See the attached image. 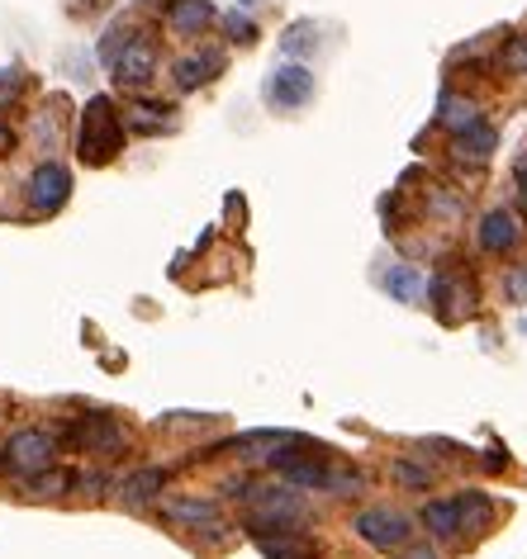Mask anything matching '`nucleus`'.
Segmentation results:
<instances>
[{
  "label": "nucleus",
  "instance_id": "nucleus-1",
  "mask_svg": "<svg viewBox=\"0 0 527 559\" xmlns=\"http://www.w3.org/2000/svg\"><path fill=\"white\" fill-rule=\"evenodd\" d=\"M124 147V119L115 100H105V95H95V100H86V109H81V138H77V157L86 166H109L119 157Z\"/></svg>",
  "mask_w": 527,
  "mask_h": 559
},
{
  "label": "nucleus",
  "instance_id": "nucleus-2",
  "mask_svg": "<svg viewBox=\"0 0 527 559\" xmlns=\"http://www.w3.org/2000/svg\"><path fill=\"white\" fill-rule=\"evenodd\" d=\"M52 460H58V437L38 427H24L0 445V474H10V479H34V474L52 469Z\"/></svg>",
  "mask_w": 527,
  "mask_h": 559
},
{
  "label": "nucleus",
  "instance_id": "nucleus-3",
  "mask_svg": "<svg viewBox=\"0 0 527 559\" xmlns=\"http://www.w3.org/2000/svg\"><path fill=\"white\" fill-rule=\"evenodd\" d=\"M247 502V531H271V526H295L304 516V498L295 488H243Z\"/></svg>",
  "mask_w": 527,
  "mask_h": 559
},
{
  "label": "nucleus",
  "instance_id": "nucleus-4",
  "mask_svg": "<svg viewBox=\"0 0 527 559\" xmlns=\"http://www.w3.org/2000/svg\"><path fill=\"white\" fill-rule=\"evenodd\" d=\"M58 437L81 455H115V451H124V441H129L115 417H67L58 427Z\"/></svg>",
  "mask_w": 527,
  "mask_h": 559
},
{
  "label": "nucleus",
  "instance_id": "nucleus-5",
  "mask_svg": "<svg viewBox=\"0 0 527 559\" xmlns=\"http://www.w3.org/2000/svg\"><path fill=\"white\" fill-rule=\"evenodd\" d=\"M352 531L371 545V550H405L409 536H413V522L395 508H366V512L352 516Z\"/></svg>",
  "mask_w": 527,
  "mask_h": 559
},
{
  "label": "nucleus",
  "instance_id": "nucleus-6",
  "mask_svg": "<svg viewBox=\"0 0 527 559\" xmlns=\"http://www.w3.org/2000/svg\"><path fill=\"white\" fill-rule=\"evenodd\" d=\"M285 484L295 488H318V493H362L366 488V474L362 469H338V465H324V460H300V465L281 469Z\"/></svg>",
  "mask_w": 527,
  "mask_h": 559
},
{
  "label": "nucleus",
  "instance_id": "nucleus-7",
  "mask_svg": "<svg viewBox=\"0 0 527 559\" xmlns=\"http://www.w3.org/2000/svg\"><path fill=\"white\" fill-rule=\"evenodd\" d=\"M24 194H30L34 214H58V209L67 204V194H72V176H67L62 162H44V166H34Z\"/></svg>",
  "mask_w": 527,
  "mask_h": 559
},
{
  "label": "nucleus",
  "instance_id": "nucleus-8",
  "mask_svg": "<svg viewBox=\"0 0 527 559\" xmlns=\"http://www.w3.org/2000/svg\"><path fill=\"white\" fill-rule=\"evenodd\" d=\"M267 100H271L276 109H300V105H309V100H314V72H309V67H300V62L276 67V72L267 76Z\"/></svg>",
  "mask_w": 527,
  "mask_h": 559
},
{
  "label": "nucleus",
  "instance_id": "nucleus-9",
  "mask_svg": "<svg viewBox=\"0 0 527 559\" xmlns=\"http://www.w3.org/2000/svg\"><path fill=\"white\" fill-rule=\"evenodd\" d=\"M257 550L267 559H318V540L300 536L295 526H271V531H253Z\"/></svg>",
  "mask_w": 527,
  "mask_h": 559
},
{
  "label": "nucleus",
  "instance_id": "nucleus-10",
  "mask_svg": "<svg viewBox=\"0 0 527 559\" xmlns=\"http://www.w3.org/2000/svg\"><path fill=\"white\" fill-rule=\"evenodd\" d=\"M166 522H181V526H204V531H224V512H219L214 498H166L162 502Z\"/></svg>",
  "mask_w": 527,
  "mask_h": 559
},
{
  "label": "nucleus",
  "instance_id": "nucleus-11",
  "mask_svg": "<svg viewBox=\"0 0 527 559\" xmlns=\"http://www.w3.org/2000/svg\"><path fill=\"white\" fill-rule=\"evenodd\" d=\"M219 72H224V52H219V48L186 52V58L172 67V76H176V91H200V86H210V81H214Z\"/></svg>",
  "mask_w": 527,
  "mask_h": 559
},
{
  "label": "nucleus",
  "instance_id": "nucleus-12",
  "mask_svg": "<svg viewBox=\"0 0 527 559\" xmlns=\"http://www.w3.org/2000/svg\"><path fill=\"white\" fill-rule=\"evenodd\" d=\"M152 72H157V52H152V44L138 34V44L115 62V81H119L124 91H143L148 81H152Z\"/></svg>",
  "mask_w": 527,
  "mask_h": 559
},
{
  "label": "nucleus",
  "instance_id": "nucleus-13",
  "mask_svg": "<svg viewBox=\"0 0 527 559\" xmlns=\"http://www.w3.org/2000/svg\"><path fill=\"white\" fill-rule=\"evenodd\" d=\"M214 20H219V15H214V5H210V0H176V5L166 10V29H172V34H181V38H196V34H204Z\"/></svg>",
  "mask_w": 527,
  "mask_h": 559
},
{
  "label": "nucleus",
  "instance_id": "nucleus-14",
  "mask_svg": "<svg viewBox=\"0 0 527 559\" xmlns=\"http://www.w3.org/2000/svg\"><path fill=\"white\" fill-rule=\"evenodd\" d=\"M166 488V469H157V465H148V469H133L129 479L119 484V498L129 502V508H148L152 498H157Z\"/></svg>",
  "mask_w": 527,
  "mask_h": 559
},
{
  "label": "nucleus",
  "instance_id": "nucleus-15",
  "mask_svg": "<svg viewBox=\"0 0 527 559\" xmlns=\"http://www.w3.org/2000/svg\"><path fill=\"white\" fill-rule=\"evenodd\" d=\"M513 242H518V218H513L508 209H490L480 223V247L499 257V251H508Z\"/></svg>",
  "mask_w": 527,
  "mask_h": 559
},
{
  "label": "nucleus",
  "instance_id": "nucleus-16",
  "mask_svg": "<svg viewBox=\"0 0 527 559\" xmlns=\"http://www.w3.org/2000/svg\"><path fill=\"white\" fill-rule=\"evenodd\" d=\"M419 522L428 526V536H433V540H456V536H461V516H456V502L452 498L447 502H428Z\"/></svg>",
  "mask_w": 527,
  "mask_h": 559
},
{
  "label": "nucleus",
  "instance_id": "nucleus-17",
  "mask_svg": "<svg viewBox=\"0 0 527 559\" xmlns=\"http://www.w3.org/2000/svg\"><path fill=\"white\" fill-rule=\"evenodd\" d=\"M452 502H456V516H461V536H466V531H484V526H490L494 508H490V498H484L480 488H466V493H456Z\"/></svg>",
  "mask_w": 527,
  "mask_h": 559
},
{
  "label": "nucleus",
  "instance_id": "nucleus-18",
  "mask_svg": "<svg viewBox=\"0 0 527 559\" xmlns=\"http://www.w3.org/2000/svg\"><path fill=\"white\" fill-rule=\"evenodd\" d=\"M452 152H456V157H470V162H484V157H490V152H494V129H490V123H470V129L466 133H456L452 138Z\"/></svg>",
  "mask_w": 527,
  "mask_h": 559
},
{
  "label": "nucleus",
  "instance_id": "nucleus-19",
  "mask_svg": "<svg viewBox=\"0 0 527 559\" xmlns=\"http://www.w3.org/2000/svg\"><path fill=\"white\" fill-rule=\"evenodd\" d=\"M385 289H390L399 304H419V295L428 289V280H423L419 265H390V271H385Z\"/></svg>",
  "mask_w": 527,
  "mask_h": 559
},
{
  "label": "nucleus",
  "instance_id": "nucleus-20",
  "mask_svg": "<svg viewBox=\"0 0 527 559\" xmlns=\"http://www.w3.org/2000/svg\"><path fill=\"white\" fill-rule=\"evenodd\" d=\"M433 299H437V318L442 323H461L470 313V295H461L456 280H433Z\"/></svg>",
  "mask_w": 527,
  "mask_h": 559
},
{
  "label": "nucleus",
  "instance_id": "nucleus-21",
  "mask_svg": "<svg viewBox=\"0 0 527 559\" xmlns=\"http://www.w3.org/2000/svg\"><path fill=\"white\" fill-rule=\"evenodd\" d=\"M437 123L442 129H452V133H466L470 123H480V109H476V100H461V95H442Z\"/></svg>",
  "mask_w": 527,
  "mask_h": 559
},
{
  "label": "nucleus",
  "instance_id": "nucleus-22",
  "mask_svg": "<svg viewBox=\"0 0 527 559\" xmlns=\"http://www.w3.org/2000/svg\"><path fill=\"white\" fill-rule=\"evenodd\" d=\"M133 133H162V129H176V105H157V100H143L133 109Z\"/></svg>",
  "mask_w": 527,
  "mask_h": 559
},
{
  "label": "nucleus",
  "instance_id": "nucleus-23",
  "mask_svg": "<svg viewBox=\"0 0 527 559\" xmlns=\"http://www.w3.org/2000/svg\"><path fill=\"white\" fill-rule=\"evenodd\" d=\"M133 44H138V29H133V24H109V34L101 38V62L109 67V72H115V62H119Z\"/></svg>",
  "mask_w": 527,
  "mask_h": 559
},
{
  "label": "nucleus",
  "instance_id": "nucleus-24",
  "mask_svg": "<svg viewBox=\"0 0 527 559\" xmlns=\"http://www.w3.org/2000/svg\"><path fill=\"white\" fill-rule=\"evenodd\" d=\"M314 48H318V24H314V20L290 24L285 38H281V52H285V58H304V52H314Z\"/></svg>",
  "mask_w": 527,
  "mask_h": 559
},
{
  "label": "nucleus",
  "instance_id": "nucleus-25",
  "mask_svg": "<svg viewBox=\"0 0 527 559\" xmlns=\"http://www.w3.org/2000/svg\"><path fill=\"white\" fill-rule=\"evenodd\" d=\"M390 474L405 488H433V479H437V469L433 465H419V460H409V455H399L395 465H390Z\"/></svg>",
  "mask_w": 527,
  "mask_h": 559
},
{
  "label": "nucleus",
  "instance_id": "nucleus-26",
  "mask_svg": "<svg viewBox=\"0 0 527 559\" xmlns=\"http://www.w3.org/2000/svg\"><path fill=\"white\" fill-rule=\"evenodd\" d=\"M24 484H30V493H38V498H58V493H67V488H77V474L44 469V474H34V479H24Z\"/></svg>",
  "mask_w": 527,
  "mask_h": 559
},
{
  "label": "nucleus",
  "instance_id": "nucleus-27",
  "mask_svg": "<svg viewBox=\"0 0 527 559\" xmlns=\"http://www.w3.org/2000/svg\"><path fill=\"white\" fill-rule=\"evenodd\" d=\"M224 29H229L233 44H257V24L247 20V15H238V10H233V15L224 20Z\"/></svg>",
  "mask_w": 527,
  "mask_h": 559
},
{
  "label": "nucleus",
  "instance_id": "nucleus-28",
  "mask_svg": "<svg viewBox=\"0 0 527 559\" xmlns=\"http://www.w3.org/2000/svg\"><path fill=\"white\" fill-rule=\"evenodd\" d=\"M504 289H508V299H513V304H527V265L504 280Z\"/></svg>",
  "mask_w": 527,
  "mask_h": 559
},
{
  "label": "nucleus",
  "instance_id": "nucleus-29",
  "mask_svg": "<svg viewBox=\"0 0 527 559\" xmlns=\"http://www.w3.org/2000/svg\"><path fill=\"white\" fill-rule=\"evenodd\" d=\"M15 91H20V72L10 67V72H0V100H10Z\"/></svg>",
  "mask_w": 527,
  "mask_h": 559
},
{
  "label": "nucleus",
  "instance_id": "nucleus-30",
  "mask_svg": "<svg viewBox=\"0 0 527 559\" xmlns=\"http://www.w3.org/2000/svg\"><path fill=\"white\" fill-rule=\"evenodd\" d=\"M508 67H523V72H527V44H513L508 48Z\"/></svg>",
  "mask_w": 527,
  "mask_h": 559
},
{
  "label": "nucleus",
  "instance_id": "nucleus-31",
  "mask_svg": "<svg viewBox=\"0 0 527 559\" xmlns=\"http://www.w3.org/2000/svg\"><path fill=\"white\" fill-rule=\"evenodd\" d=\"M405 559H442V555L433 550V545H413V550H409Z\"/></svg>",
  "mask_w": 527,
  "mask_h": 559
},
{
  "label": "nucleus",
  "instance_id": "nucleus-32",
  "mask_svg": "<svg viewBox=\"0 0 527 559\" xmlns=\"http://www.w3.org/2000/svg\"><path fill=\"white\" fill-rule=\"evenodd\" d=\"M518 200H523V209H527V157L518 162Z\"/></svg>",
  "mask_w": 527,
  "mask_h": 559
},
{
  "label": "nucleus",
  "instance_id": "nucleus-33",
  "mask_svg": "<svg viewBox=\"0 0 527 559\" xmlns=\"http://www.w3.org/2000/svg\"><path fill=\"white\" fill-rule=\"evenodd\" d=\"M484 465H490V469H504L508 455H504V451H484Z\"/></svg>",
  "mask_w": 527,
  "mask_h": 559
},
{
  "label": "nucleus",
  "instance_id": "nucleus-34",
  "mask_svg": "<svg viewBox=\"0 0 527 559\" xmlns=\"http://www.w3.org/2000/svg\"><path fill=\"white\" fill-rule=\"evenodd\" d=\"M143 5H166V10H172V5H176V0H143Z\"/></svg>",
  "mask_w": 527,
  "mask_h": 559
},
{
  "label": "nucleus",
  "instance_id": "nucleus-35",
  "mask_svg": "<svg viewBox=\"0 0 527 559\" xmlns=\"http://www.w3.org/2000/svg\"><path fill=\"white\" fill-rule=\"evenodd\" d=\"M238 5H243V10H253V5H257V0H238Z\"/></svg>",
  "mask_w": 527,
  "mask_h": 559
},
{
  "label": "nucleus",
  "instance_id": "nucleus-36",
  "mask_svg": "<svg viewBox=\"0 0 527 559\" xmlns=\"http://www.w3.org/2000/svg\"><path fill=\"white\" fill-rule=\"evenodd\" d=\"M0 138H5V129H0Z\"/></svg>",
  "mask_w": 527,
  "mask_h": 559
}]
</instances>
